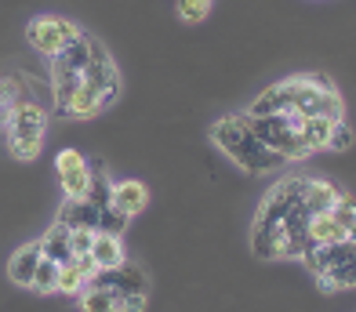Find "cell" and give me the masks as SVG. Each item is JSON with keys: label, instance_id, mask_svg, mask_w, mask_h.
<instances>
[{"label": "cell", "instance_id": "6da1fadb", "mask_svg": "<svg viewBox=\"0 0 356 312\" xmlns=\"http://www.w3.org/2000/svg\"><path fill=\"white\" fill-rule=\"evenodd\" d=\"M302 189H305V178L291 174V178H284V182H277L266 192V200H262V207H258V215H254V225H251V251H254V258H262V261L287 258L284 225L302 207Z\"/></svg>", "mask_w": 356, "mask_h": 312}, {"label": "cell", "instance_id": "7a4b0ae2", "mask_svg": "<svg viewBox=\"0 0 356 312\" xmlns=\"http://www.w3.org/2000/svg\"><path fill=\"white\" fill-rule=\"evenodd\" d=\"M207 135H211V142L218 149L229 156L236 167H244L248 174H277V171L291 167L280 153H273L269 145L254 135L244 113H236V117H218Z\"/></svg>", "mask_w": 356, "mask_h": 312}, {"label": "cell", "instance_id": "3957f363", "mask_svg": "<svg viewBox=\"0 0 356 312\" xmlns=\"http://www.w3.org/2000/svg\"><path fill=\"white\" fill-rule=\"evenodd\" d=\"M4 131H8V149L15 160H37L44 149V135H47V109L33 95H26L19 88L4 117Z\"/></svg>", "mask_w": 356, "mask_h": 312}, {"label": "cell", "instance_id": "277c9868", "mask_svg": "<svg viewBox=\"0 0 356 312\" xmlns=\"http://www.w3.org/2000/svg\"><path fill=\"white\" fill-rule=\"evenodd\" d=\"M298 261H305V269L316 276L320 290H327V294L356 287V240L309 243Z\"/></svg>", "mask_w": 356, "mask_h": 312}, {"label": "cell", "instance_id": "5b68a950", "mask_svg": "<svg viewBox=\"0 0 356 312\" xmlns=\"http://www.w3.org/2000/svg\"><path fill=\"white\" fill-rule=\"evenodd\" d=\"M106 51V44L91 33H80V37L66 47L62 55L51 58V95H55V106L66 109V102L73 98V91L84 84V76L91 69V62Z\"/></svg>", "mask_w": 356, "mask_h": 312}, {"label": "cell", "instance_id": "8992f818", "mask_svg": "<svg viewBox=\"0 0 356 312\" xmlns=\"http://www.w3.org/2000/svg\"><path fill=\"white\" fill-rule=\"evenodd\" d=\"M298 120H302V113H295V109L291 113H273V117H248L254 135L262 138L273 153H280L287 163H302V160L313 156L309 142H305L302 131H298Z\"/></svg>", "mask_w": 356, "mask_h": 312}, {"label": "cell", "instance_id": "52a82bcc", "mask_svg": "<svg viewBox=\"0 0 356 312\" xmlns=\"http://www.w3.org/2000/svg\"><path fill=\"white\" fill-rule=\"evenodd\" d=\"M91 284L117 294L120 312H142L145 302H149V276H145V269L138 261H124L117 269H99Z\"/></svg>", "mask_w": 356, "mask_h": 312}, {"label": "cell", "instance_id": "ba28073f", "mask_svg": "<svg viewBox=\"0 0 356 312\" xmlns=\"http://www.w3.org/2000/svg\"><path fill=\"white\" fill-rule=\"evenodd\" d=\"M80 33L84 29H80L73 19H62V15H37V19H29V26H26L29 47H33L37 55H44V58L62 55Z\"/></svg>", "mask_w": 356, "mask_h": 312}, {"label": "cell", "instance_id": "9c48e42d", "mask_svg": "<svg viewBox=\"0 0 356 312\" xmlns=\"http://www.w3.org/2000/svg\"><path fill=\"white\" fill-rule=\"evenodd\" d=\"M55 174H58L62 200H84V196H88V189H91V160L80 149H73V145L58 149Z\"/></svg>", "mask_w": 356, "mask_h": 312}, {"label": "cell", "instance_id": "30bf717a", "mask_svg": "<svg viewBox=\"0 0 356 312\" xmlns=\"http://www.w3.org/2000/svg\"><path fill=\"white\" fill-rule=\"evenodd\" d=\"M305 84V73H295L287 80H277L273 88H266L262 95L248 106V117H273V113H291L298 102V91Z\"/></svg>", "mask_w": 356, "mask_h": 312}, {"label": "cell", "instance_id": "8fae6325", "mask_svg": "<svg viewBox=\"0 0 356 312\" xmlns=\"http://www.w3.org/2000/svg\"><path fill=\"white\" fill-rule=\"evenodd\" d=\"M95 272H99V265L91 261V254L73 258V261H62L58 276H55V290L58 294H70V298H80V294L88 290V284L95 280Z\"/></svg>", "mask_w": 356, "mask_h": 312}, {"label": "cell", "instance_id": "7c38bea8", "mask_svg": "<svg viewBox=\"0 0 356 312\" xmlns=\"http://www.w3.org/2000/svg\"><path fill=\"white\" fill-rule=\"evenodd\" d=\"M145 204H149V189H145V182H138V178H120V182H113V207H117L124 218L142 215Z\"/></svg>", "mask_w": 356, "mask_h": 312}, {"label": "cell", "instance_id": "4fadbf2b", "mask_svg": "<svg viewBox=\"0 0 356 312\" xmlns=\"http://www.w3.org/2000/svg\"><path fill=\"white\" fill-rule=\"evenodd\" d=\"M40 258H44L40 240H33V243H26V247H19V251L11 254V261H8V280H11L15 287H33V276H37Z\"/></svg>", "mask_w": 356, "mask_h": 312}, {"label": "cell", "instance_id": "5bb4252c", "mask_svg": "<svg viewBox=\"0 0 356 312\" xmlns=\"http://www.w3.org/2000/svg\"><path fill=\"white\" fill-rule=\"evenodd\" d=\"M91 261L99 269H117V265H124L127 261V251H124V240H120V233H95V240H91Z\"/></svg>", "mask_w": 356, "mask_h": 312}, {"label": "cell", "instance_id": "9a60e30c", "mask_svg": "<svg viewBox=\"0 0 356 312\" xmlns=\"http://www.w3.org/2000/svg\"><path fill=\"white\" fill-rule=\"evenodd\" d=\"M338 196H342V189H338L334 182H327V178H305L302 204H305L309 215H323V211H331L338 204Z\"/></svg>", "mask_w": 356, "mask_h": 312}, {"label": "cell", "instance_id": "2e32d148", "mask_svg": "<svg viewBox=\"0 0 356 312\" xmlns=\"http://www.w3.org/2000/svg\"><path fill=\"white\" fill-rule=\"evenodd\" d=\"M66 229H99V207H95L88 196L84 200H66L58 207V218Z\"/></svg>", "mask_w": 356, "mask_h": 312}, {"label": "cell", "instance_id": "e0dca14e", "mask_svg": "<svg viewBox=\"0 0 356 312\" xmlns=\"http://www.w3.org/2000/svg\"><path fill=\"white\" fill-rule=\"evenodd\" d=\"M305 233H309V243H342V240H349V229L338 222L331 211H323V215H309Z\"/></svg>", "mask_w": 356, "mask_h": 312}, {"label": "cell", "instance_id": "ac0fdd59", "mask_svg": "<svg viewBox=\"0 0 356 312\" xmlns=\"http://www.w3.org/2000/svg\"><path fill=\"white\" fill-rule=\"evenodd\" d=\"M40 251L44 258H51V261H73V247H70V229L62 225V222H51V229L40 236Z\"/></svg>", "mask_w": 356, "mask_h": 312}, {"label": "cell", "instance_id": "d6986e66", "mask_svg": "<svg viewBox=\"0 0 356 312\" xmlns=\"http://www.w3.org/2000/svg\"><path fill=\"white\" fill-rule=\"evenodd\" d=\"M338 120H327V117H302L298 120V131H302V138L309 142V149L320 153V149H327V138H331V127Z\"/></svg>", "mask_w": 356, "mask_h": 312}, {"label": "cell", "instance_id": "ffe728a7", "mask_svg": "<svg viewBox=\"0 0 356 312\" xmlns=\"http://www.w3.org/2000/svg\"><path fill=\"white\" fill-rule=\"evenodd\" d=\"M80 312H120V302H117V294L99 287V284H88V290L80 294Z\"/></svg>", "mask_w": 356, "mask_h": 312}, {"label": "cell", "instance_id": "44dd1931", "mask_svg": "<svg viewBox=\"0 0 356 312\" xmlns=\"http://www.w3.org/2000/svg\"><path fill=\"white\" fill-rule=\"evenodd\" d=\"M211 8H215V0H178V19L197 26V22H204L207 15H211Z\"/></svg>", "mask_w": 356, "mask_h": 312}, {"label": "cell", "instance_id": "7402d4cb", "mask_svg": "<svg viewBox=\"0 0 356 312\" xmlns=\"http://www.w3.org/2000/svg\"><path fill=\"white\" fill-rule=\"evenodd\" d=\"M55 276H58V261L40 258L37 276H33V287H29V290H37V294H55Z\"/></svg>", "mask_w": 356, "mask_h": 312}, {"label": "cell", "instance_id": "603a6c76", "mask_svg": "<svg viewBox=\"0 0 356 312\" xmlns=\"http://www.w3.org/2000/svg\"><path fill=\"white\" fill-rule=\"evenodd\" d=\"M353 145V127L346 124V120H338L334 127H331V138H327V149L331 153H346Z\"/></svg>", "mask_w": 356, "mask_h": 312}, {"label": "cell", "instance_id": "cb8c5ba5", "mask_svg": "<svg viewBox=\"0 0 356 312\" xmlns=\"http://www.w3.org/2000/svg\"><path fill=\"white\" fill-rule=\"evenodd\" d=\"M331 215L338 218V222H342L346 229H349V233H353V225H356V204H353V196H338V204L331 207Z\"/></svg>", "mask_w": 356, "mask_h": 312}, {"label": "cell", "instance_id": "d4e9b609", "mask_svg": "<svg viewBox=\"0 0 356 312\" xmlns=\"http://www.w3.org/2000/svg\"><path fill=\"white\" fill-rule=\"evenodd\" d=\"M99 229H70V247H73V258H84L91 251V240Z\"/></svg>", "mask_w": 356, "mask_h": 312}, {"label": "cell", "instance_id": "484cf974", "mask_svg": "<svg viewBox=\"0 0 356 312\" xmlns=\"http://www.w3.org/2000/svg\"><path fill=\"white\" fill-rule=\"evenodd\" d=\"M19 76H8V80H0V124H4V117H8V109H11V102H15V95H19Z\"/></svg>", "mask_w": 356, "mask_h": 312}, {"label": "cell", "instance_id": "4316f807", "mask_svg": "<svg viewBox=\"0 0 356 312\" xmlns=\"http://www.w3.org/2000/svg\"><path fill=\"white\" fill-rule=\"evenodd\" d=\"M349 240H356V225H353V233H349Z\"/></svg>", "mask_w": 356, "mask_h": 312}]
</instances>
